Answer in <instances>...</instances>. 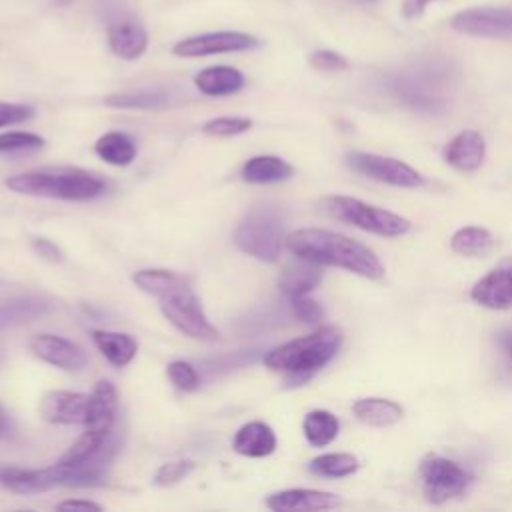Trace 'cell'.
I'll return each mask as SVG.
<instances>
[{
	"label": "cell",
	"instance_id": "6da1fadb",
	"mask_svg": "<svg viewBox=\"0 0 512 512\" xmlns=\"http://www.w3.org/2000/svg\"><path fill=\"white\" fill-rule=\"evenodd\" d=\"M132 280L140 290L160 300L162 314L176 330L194 340L210 342L218 338V330L206 318L200 298L194 294L186 276L172 270L148 268L138 270Z\"/></svg>",
	"mask_w": 512,
	"mask_h": 512
},
{
	"label": "cell",
	"instance_id": "7a4b0ae2",
	"mask_svg": "<svg viewBox=\"0 0 512 512\" xmlns=\"http://www.w3.org/2000/svg\"><path fill=\"white\" fill-rule=\"evenodd\" d=\"M294 256L308 258L320 266L344 268L368 280L384 278V266L378 256L364 244L322 228H300L284 238Z\"/></svg>",
	"mask_w": 512,
	"mask_h": 512
},
{
	"label": "cell",
	"instance_id": "3957f363",
	"mask_svg": "<svg viewBox=\"0 0 512 512\" xmlns=\"http://www.w3.org/2000/svg\"><path fill=\"white\" fill-rule=\"evenodd\" d=\"M342 346V330L338 326H322L306 336L284 342L264 356L270 370L284 372L290 386L306 382L312 374L324 368Z\"/></svg>",
	"mask_w": 512,
	"mask_h": 512
},
{
	"label": "cell",
	"instance_id": "277c9868",
	"mask_svg": "<svg viewBox=\"0 0 512 512\" xmlns=\"http://www.w3.org/2000/svg\"><path fill=\"white\" fill-rule=\"evenodd\" d=\"M10 190L28 196L84 202L104 194L106 184L80 168H42L14 174L4 182Z\"/></svg>",
	"mask_w": 512,
	"mask_h": 512
},
{
	"label": "cell",
	"instance_id": "5b68a950",
	"mask_svg": "<svg viewBox=\"0 0 512 512\" xmlns=\"http://www.w3.org/2000/svg\"><path fill=\"white\" fill-rule=\"evenodd\" d=\"M388 88L408 108L424 114H438L448 104L450 70L442 64L428 62L392 76Z\"/></svg>",
	"mask_w": 512,
	"mask_h": 512
},
{
	"label": "cell",
	"instance_id": "8992f818",
	"mask_svg": "<svg viewBox=\"0 0 512 512\" xmlns=\"http://www.w3.org/2000/svg\"><path fill=\"white\" fill-rule=\"evenodd\" d=\"M236 246L262 262H274L284 244L282 216L274 206H256L240 220L234 232Z\"/></svg>",
	"mask_w": 512,
	"mask_h": 512
},
{
	"label": "cell",
	"instance_id": "52a82bcc",
	"mask_svg": "<svg viewBox=\"0 0 512 512\" xmlns=\"http://www.w3.org/2000/svg\"><path fill=\"white\" fill-rule=\"evenodd\" d=\"M324 210L340 222L352 224L378 236H404L412 228L410 220L404 216L350 196H328L324 200Z\"/></svg>",
	"mask_w": 512,
	"mask_h": 512
},
{
	"label": "cell",
	"instance_id": "ba28073f",
	"mask_svg": "<svg viewBox=\"0 0 512 512\" xmlns=\"http://www.w3.org/2000/svg\"><path fill=\"white\" fill-rule=\"evenodd\" d=\"M418 472L424 496L432 504H442L446 500L462 496L474 480L466 468L438 454L424 456Z\"/></svg>",
	"mask_w": 512,
	"mask_h": 512
},
{
	"label": "cell",
	"instance_id": "9c48e42d",
	"mask_svg": "<svg viewBox=\"0 0 512 512\" xmlns=\"http://www.w3.org/2000/svg\"><path fill=\"white\" fill-rule=\"evenodd\" d=\"M260 44L262 42L254 34L238 32V30H220V32H204V34L182 38L172 46V52L182 58H200V56H212V54L254 50Z\"/></svg>",
	"mask_w": 512,
	"mask_h": 512
},
{
	"label": "cell",
	"instance_id": "30bf717a",
	"mask_svg": "<svg viewBox=\"0 0 512 512\" xmlns=\"http://www.w3.org/2000/svg\"><path fill=\"white\" fill-rule=\"evenodd\" d=\"M346 164L354 172H358L366 178H372L376 182L390 184V186L416 188V186L424 184V178L418 170H414L412 166H408L396 158L368 154V152H352L346 156Z\"/></svg>",
	"mask_w": 512,
	"mask_h": 512
},
{
	"label": "cell",
	"instance_id": "8fae6325",
	"mask_svg": "<svg viewBox=\"0 0 512 512\" xmlns=\"http://www.w3.org/2000/svg\"><path fill=\"white\" fill-rule=\"evenodd\" d=\"M106 16V36L110 50L124 60L140 58L148 48L146 28L130 14L122 12L116 4L114 8H102Z\"/></svg>",
	"mask_w": 512,
	"mask_h": 512
},
{
	"label": "cell",
	"instance_id": "7c38bea8",
	"mask_svg": "<svg viewBox=\"0 0 512 512\" xmlns=\"http://www.w3.org/2000/svg\"><path fill=\"white\" fill-rule=\"evenodd\" d=\"M450 26L454 32L466 36H512V8H468L454 14Z\"/></svg>",
	"mask_w": 512,
	"mask_h": 512
},
{
	"label": "cell",
	"instance_id": "4fadbf2b",
	"mask_svg": "<svg viewBox=\"0 0 512 512\" xmlns=\"http://www.w3.org/2000/svg\"><path fill=\"white\" fill-rule=\"evenodd\" d=\"M64 472L56 462L48 468H18L0 466V486L16 494H36L62 486Z\"/></svg>",
	"mask_w": 512,
	"mask_h": 512
},
{
	"label": "cell",
	"instance_id": "5bb4252c",
	"mask_svg": "<svg viewBox=\"0 0 512 512\" xmlns=\"http://www.w3.org/2000/svg\"><path fill=\"white\" fill-rule=\"evenodd\" d=\"M30 350L40 360L62 370H80L88 362V356L80 344L56 334L34 336L30 342Z\"/></svg>",
	"mask_w": 512,
	"mask_h": 512
},
{
	"label": "cell",
	"instance_id": "9a60e30c",
	"mask_svg": "<svg viewBox=\"0 0 512 512\" xmlns=\"http://www.w3.org/2000/svg\"><path fill=\"white\" fill-rule=\"evenodd\" d=\"M88 394L70 390H48L40 400V414L52 424H84Z\"/></svg>",
	"mask_w": 512,
	"mask_h": 512
},
{
	"label": "cell",
	"instance_id": "2e32d148",
	"mask_svg": "<svg viewBox=\"0 0 512 512\" xmlns=\"http://www.w3.org/2000/svg\"><path fill=\"white\" fill-rule=\"evenodd\" d=\"M470 298L490 310L512 308V264L498 266L482 276L472 286Z\"/></svg>",
	"mask_w": 512,
	"mask_h": 512
},
{
	"label": "cell",
	"instance_id": "e0dca14e",
	"mask_svg": "<svg viewBox=\"0 0 512 512\" xmlns=\"http://www.w3.org/2000/svg\"><path fill=\"white\" fill-rule=\"evenodd\" d=\"M342 500L324 490H310V488H290L274 492L266 498V506L276 512L288 510H332L338 508Z\"/></svg>",
	"mask_w": 512,
	"mask_h": 512
},
{
	"label": "cell",
	"instance_id": "ac0fdd59",
	"mask_svg": "<svg viewBox=\"0 0 512 512\" xmlns=\"http://www.w3.org/2000/svg\"><path fill=\"white\" fill-rule=\"evenodd\" d=\"M322 282V268L320 264L294 256L280 272L278 288L286 298H298L312 292Z\"/></svg>",
	"mask_w": 512,
	"mask_h": 512
},
{
	"label": "cell",
	"instance_id": "d6986e66",
	"mask_svg": "<svg viewBox=\"0 0 512 512\" xmlns=\"http://www.w3.org/2000/svg\"><path fill=\"white\" fill-rule=\"evenodd\" d=\"M484 156H486V144L476 130L458 132L444 148V160L460 172H472L480 168V164L484 162Z\"/></svg>",
	"mask_w": 512,
	"mask_h": 512
},
{
	"label": "cell",
	"instance_id": "ffe728a7",
	"mask_svg": "<svg viewBox=\"0 0 512 512\" xmlns=\"http://www.w3.org/2000/svg\"><path fill=\"white\" fill-rule=\"evenodd\" d=\"M56 308V304L38 294H24V296H14L4 302H0V328L6 326H16L22 322H32L36 318H42L50 314Z\"/></svg>",
	"mask_w": 512,
	"mask_h": 512
},
{
	"label": "cell",
	"instance_id": "44dd1931",
	"mask_svg": "<svg viewBox=\"0 0 512 512\" xmlns=\"http://www.w3.org/2000/svg\"><path fill=\"white\" fill-rule=\"evenodd\" d=\"M118 412V392L110 380H100L88 400V414H86V428L96 430H112Z\"/></svg>",
	"mask_w": 512,
	"mask_h": 512
},
{
	"label": "cell",
	"instance_id": "7402d4cb",
	"mask_svg": "<svg viewBox=\"0 0 512 512\" xmlns=\"http://www.w3.org/2000/svg\"><path fill=\"white\" fill-rule=\"evenodd\" d=\"M232 448L242 456L262 458L276 450V434L266 422L254 420L238 428L232 440Z\"/></svg>",
	"mask_w": 512,
	"mask_h": 512
},
{
	"label": "cell",
	"instance_id": "603a6c76",
	"mask_svg": "<svg viewBox=\"0 0 512 512\" xmlns=\"http://www.w3.org/2000/svg\"><path fill=\"white\" fill-rule=\"evenodd\" d=\"M244 74L234 66H210L194 76V86L206 96H228L242 90Z\"/></svg>",
	"mask_w": 512,
	"mask_h": 512
},
{
	"label": "cell",
	"instance_id": "cb8c5ba5",
	"mask_svg": "<svg viewBox=\"0 0 512 512\" xmlns=\"http://www.w3.org/2000/svg\"><path fill=\"white\" fill-rule=\"evenodd\" d=\"M352 412L354 416L374 428H388L396 422L402 420L404 410L400 404H396L394 400L388 398H360L352 404Z\"/></svg>",
	"mask_w": 512,
	"mask_h": 512
},
{
	"label": "cell",
	"instance_id": "d4e9b609",
	"mask_svg": "<svg viewBox=\"0 0 512 512\" xmlns=\"http://www.w3.org/2000/svg\"><path fill=\"white\" fill-rule=\"evenodd\" d=\"M292 174H294V168L280 156H272V154H262V156L250 158L242 166V172H240L242 180L250 182V184L282 182V180H288Z\"/></svg>",
	"mask_w": 512,
	"mask_h": 512
},
{
	"label": "cell",
	"instance_id": "484cf974",
	"mask_svg": "<svg viewBox=\"0 0 512 512\" xmlns=\"http://www.w3.org/2000/svg\"><path fill=\"white\" fill-rule=\"evenodd\" d=\"M92 342L102 352V356L118 368L130 364L138 352V342L130 334H124V332L94 330Z\"/></svg>",
	"mask_w": 512,
	"mask_h": 512
},
{
	"label": "cell",
	"instance_id": "4316f807",
	"mask_svg": "<svg viewBox=\"0 0 512 512\" xmlns=\"http://www.w3.org/2000/svg\"><path fill=\"white\" fill-rule=\"evenodd\" d=\"M94 150L112 166H128L136 158V144L124 132H106L96 140Z\"/></svg>",
	"mask_w": 512,
	"mask_h": 512
},
{
	"label": "cell",
	"instance_id": "83f0119b",
	"mask_svg": "<svg viewBox=\"0 0 512 512\" xmlns=\"http://www.w3.org/2000/svg\"><path fill=\"white\" fill-rule=\"evenodd\" d=\"M492 246H494L492 234L480 226L458 228L450 238L452 252H456L460 256H468V258L484 256L492 250Z\"/></svg>",
	"mask_w": 512,
	"mask_h": 512
},
{
	"label": "cell",
	"instance_id": "f1b7e54d",
	"mask_svg": "<svg viewBox=\"0 0 512 512\" xmlns=\"http://www.w3.org/2000/svg\"><path fill=\"white\" fill-rule=\"evenodd\" d=\"M302 430H304V436L306 440L316 446V448H324L328 446L336 436H338V430H340V422L338 418L328 412V410H312L304 416V422H302Z\"/></svg>",
	"mask_w": 512,
	"mask_h": 512
},
{
	"label": "cell",
	"instance_id": "f546056e",
	"mask_svg": "<svg viewBox=\"0 0 512 512\" xmlns=\"http://www.w3.org/2000/svg\"><path fill=\"white\" fill-rule=\"evenodd\" d=\"M112 430H96V428H86L78 438L76 442L58 458V464H64V466H76V464H82L90 458H94L98 454V450L104 446L106 438L110 436Z\"/></svg>",
	"mask_w": 512,
	"mask_h": 512
},
{
	"label": "cell",
	"instance_id": "4dcf8cb0",
	"mask_svg": "<svg viewBox=\"0 0 512 512\" xmlns=\"http://www.w3.org/2000/svg\"><path fill=\"white\" fill-rule=\"evenodd\" d=\"M112 108H130V110H158L170 102V94L166 90H136L110 94L104 100Z\"/></svg>",
	"mask_w": 512,
	"mask_h": 512
},
{
	"label": "cell",
	"instance_id": "1f68e13d",
	"mask_svg": "<svg viewBox=\"0 0 512 512\" xmlns=\"http://www.w3.org/2000/svg\"><path fill=\"white\" fill-rule=\"evenodd\" d=\"M308 470L316 476H326V478H344L350 476L358 470V458L346 452H330V454H320L310 460Z\"/></svg>",
	"mask_w": 512,
	"mask_h": 512
},
{
	"label": "cell",
	"instance_id": "d6a6232c",
	"mask_svg": "<svg viewBox=\"0 0 512 512\" xmlns=\"http://www.w3.org/2000/svg\"><path fill=\"white\" fill-rule=\"evenodd\" d=\"M44 146V138L32 132H4L0 134V154H28Z\"/></svg>",
	"mask_w": 512,
	"mask_h": 512
},
{
	"label": "cell",
	"instance_id": "836d02e7",
	"mask_svg": "<svg viewBox=\"0 0 512 512\" xmlns=\"http://www.w3.org/2000/svg\"><path fill=\"white\" fill-rule=\"evenodd\" d=\"M166 374H168L170 382L182 392H194L200 386V376L190 362L174 360L166 366Z\"/></svg>",
	"mask_w": 512,
	"mask_h": 512
},
{
	"label": "cell",
	"instance_id": "e575fe53",
	"mask_svg": "<svg viewBox=\"0 0 512 512\" xmlns=\"http://www.w3.org/2000/svg\"><path fill=\"white\" fill-rule=\"evenodd\" d=\"M252 120L242 118V116H222V118H212L202 126L204 134L210 136H236L246 130H250Z\"/></svg>",
	"mask_w": 512,
	"mask_h": 512
},
{
	"label": "cell",
	"instance_id": "d590c367",
	"mask_svg": "<svg viewBox=\"0 0 512 512\" xmlns=\"http://www.w3.org/2000/svg\"><path fill=\"white\" fill-rule=\"evenodd\" d=\"M194 470V462L192 460H172V462H164L160 464V468L154 472L152 482L156 486H174L180 480H184L190 472Z\"/></svg>",
	"mask_w": 512,
	"mask_h": 512
},
{
	"label": "cell",
	"instance_id": "8d00e7d4",
	"mask_svg": "<svg viewBox=\"0 0 512 512\" xmlns=\"http://www.w3.org/2000/svg\"><path fill=\"white\" fill-rule=\"evenodd\" d=\"M310 66L322 72H340L346 70L350 64L342 54L334 50H316L310 54Z\"/></svg>",
	"mask_w": 512,
	"mask_h": 512
},
{
	"label": "cell",
	"instance_id": "74e56055",
	"mask_svg": "<svg viewBox=\"0 0 512 512\" xmlns=\"http://www.w3.org/2000/svg\"><path fill=\"white\" fill-rule=\"evenodd\" d=\"M290 304H292V310H294L296 318L306 322V324H316L324 316L322 306L316 300L308 298V294L306 296H298V298H290Z\"/></svg>",
	"mask_w": 512,
	"mask_h": 512
},
{
	"label": "cell",
	"instance_id": "f35d334b",
	"mask_svg": "<svg viewBox=\"0 0 512 512\" xmlns=\"http://www.w3.org/2000/svg\"><path fill=\"white\" fill-rule=\"evenodd\" d=\"M34 116V108L28 104H14V102H0V128L10 124H20Z\"/></svg>",
	"mask_w": 512,
	"mask_h": 512
},
{
	"label": "cell",
	"instance_id": "ab89813d",
	"mask_svg": "<svg viewBox=\"0 0 512 512\" xmlns=\"http://www.w3.org/2000/svg\"><path fill=\"white\" fill-rule=\"evenodd\" d=\"M32 248H34L36 254L42 256L44 260L62 262V250H60L54 242H50V240H46V238H34V240H32Z\"/></svg>",
	"mask_w": 512,
	"mask_h": 512
},
{
	"label": "cell",
	"instance_id": "60d3db41",
	"mask_svg": "<svg viewBox=\"0 0 512 512\" xmlns=\"http://www.w3.org/2000/svg\"><path fill=\"white\" fill-rule=\"evenodd\" d=\"M56 508L58 510H102V506L92 500H64Z\"/></svg>",
	"mask_w": 512,
	"mask_h": 512
},
{
	"label": "cell",
	"instance_id": "b9f144b4",
	"mask_svg": "<svg viewBox=\"0 0 512 512\" xmlns=\"http://www.w3.org/2000/svg\"><path fill=\"white\" fill-rule=\"evenodd\" d=\"M430 2H434V0H404L402 12H404L406 18H414V16L422 14L424 8H426Z\"/></svg>",
	"mask_w": 512,
	"mask_h": 512
},
{
	"label": "cell",
	"instance_id": "7bdbcfd3",
	"mask_svg": "<svg viewBox=\"0 0 512 512\" xmlns=\"http://www.w3.org/2000/svg\"><path fill=\"white\" fill-rule=\"evenodd\" d=\"M10 430H12L10 418H8V414L4 412V408L0 406V436H6V434H10Z\"/></svg>",
	"mask_w": 512,
	"mask_h": 512
},
{
	"label": "cell",
	"instance_id": "ee69618b",
	"mask_svg": "<svg viewBox=\"0 0 512 512\" xmlns=\"http://www.w3.org/2000/svg\"><path fill=\"white\" fill-rule=\"evenodd\" d=\"M500 344H502V348L506 350V354L512 358V330H506V332L500 336Z\"/></svg>",
	"mask_w": 512,
	"mask_h": 512
},
{
	"label": "cell",
	"instance_id": "f6af8a7d",
	"mask_svg": "<svg viewBox=\"0 0 512 512\" xmlns=\"http://www.w3.org/2000/svg\"><path fill=\"white\" fill-rule=\"evenodd\" d=\"M358 2H374V0H358Z\"/></svg>",
	"mask_w": 512,
	"mask_h": 512
}]
</instances>
